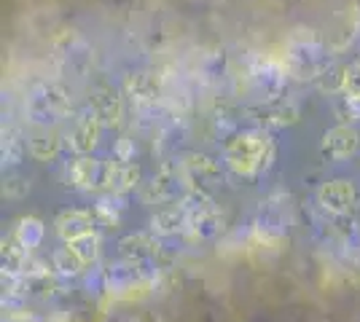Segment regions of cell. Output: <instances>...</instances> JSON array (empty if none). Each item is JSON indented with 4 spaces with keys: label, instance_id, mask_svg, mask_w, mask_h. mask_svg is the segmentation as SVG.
<instances>
[{
    "label": "cell",
    "instance_id": "1",
    "mask_svg": "<svg viewBox=\"0 0 360 322\" xmlns=\"http://www.w3.org/2000/svg\"><path fill=\"white\" fill-rule=\"evenodd\" d=\"M274 159V145L261 132H242L226 145V164L237 175H255L266 169Z\"/></svg>",
    "mask_w": 360,
    "mask_h": 322
},
{
    "label": "cell",
    "instance_id": "15",
    "mask_svg": "<svg viewBox=\"0 0 360 322\" xmlns=\"http://www.w3.org/2000/svg\"><path fill=\"white\" fill-rule=\"evenodd\" d=\"M156 223H167V231H175L180 226V217H178V213H165V215H156V217H153V226H156ZM159 231H165V226H162Z\"/></svg>",
    "mask_w": 360,
    "mask_h": 322
},
{
    "label": "cell",
    "instance_id": "13",
    "mask_svg": "<svg viewBox=\"0 0 360 322\" xmlns=\"http://www.w3.org/2000/svg\"><path fill=\"white\" fill-rule=\"evenodd\" d=\"M342 86H345L347 97H360V65H355L352 70H347Z\"/></svg>",
    "mask_w": 360,
    "mask_h": 322
},
{
    "label": "cell",
    "instance_id": "3",
    "mask_svg": "<svg viewBox=\"0 0 360 322\" xmlns=\"http://www.w3.org/2000/svg\"><path fill=\"white\" fill-rule=\"evenodd\" d=\"M358 145H360V137L355 129L336 126V129H330L328 135L323 137L320 151H323V156H328V159H347V156H352L358 151Z\"/></svg>",
    "mask_w": 360,
    "mask_h": 322
},
{
    "label": "cell",
    "instance_id": "14",
    "mask_svg": "<svg viewBox=\"0 0 360 322\" xmlns=\"http://www.w3.org/2000/svg\"><path fill=\"white\" fill-rule=\"evenodd\" d=\"M339 113L345 116V119H360V97H345V105L339 107Z\"/></svg>",
    "mask_w": 360,
    "mask_h": 322
},
{
    "label": "cell",
    "instance_id": "9",
    "mask_svg": "<svg viewBox=\"0 0 360 322\" xmlns=\"http://www.w3.org/2000/svg\"><path fill=\"white\" fill-rule=\"evenodd\" d=\"M54 263H57V269H60V271H65V274H75L78 269H84V266H86V263H84V258L75 253L73 245L62 247L60 253L54 255Z\"/></svg>",
    "mask_w": 360,
    "mask_h": 322
},
{
    "label": "cell",
    "instance_id": "4",
    "mask_svg": "<svg viewBox=\"0 0 360 322\" xmlns=\"http://www.w3.org/2000/svg\"><path fill=\"white\" fill-rule=\"evenodd\" d=\"M65 110V92L57 86H44L41 92L32 94V113L38 121H51Z\"/></svg>",
    "mask_w": 360,
    "mask_h": 322
},
{
    "label": "cell",
    "instance_id": "6",
    "mask_svg": "<svg viewBox=\"0 0 360 322\" xmlns=\"http://www.w3.org/2000/svg\"><path fill=\"white\" fill-rule=\"evenodd\" d=\"M57 231L62 234L65 242H75L81 236L91 234V220L86 213H78V210H70V213H62L60 220H57Z\"/></svg>",
    "mask_w": 360,
    "mask_h": 322
},
{
    "label": "cell",
    "instance_id": "11",
    "mask_svg": "<svg viewBox=\"0 0 360 322\" xmlns=\"http://www.w3.org/2000/svg\"><path fill=\"white\" fill-rule=\"evenodd\" d=\"M41 234H44V229H41L38 220H25V223L16 229V239L22 242V247H32L41 239Z\"/></svg>",
    "mask_w": 360,
    "mask_h": 322
},
{
    "label": "cell",
    "instance_id": "12",
    "mask_svg": "<svg viewBox=\"0 0 360 322\" xmlns=\"http://www.w3.org/2000/svg\"><path fill=\"white\" fill-rule=\"evenodd\" d=\"M68 245L75 247V253L84 258V263H91L94 258H97V239H94L91 234L81 236V239H75V242H68Z\"/></svg>",
    "mask_w": 360,
    "mask_h": 322
},
{
    "label": "cell",
    "instance_id": "10",
    "mask_svg": "<svg viewBox=\"0 0 360 322\" xmlns=\"http://www.w3.org/2000/svg\"><path fill=\"white\" fill-rule=\"evenodd\" d=\"M57 151H60V142H57L54 137H35L30 142V154L35 156V159H41V161L54 159Z\"/></svg>",
    "mask_w": 360,
    "mask_h": 322
},
{
    "label": "cell",
    "instance_id": "2",
    "mask_svg": "<svg viewBox=\"0 0 360 322\" xmlns=\"http://www.w3.org/2000/svg\"><path fill=\"white\" fill-rule=\"evenodd\" d=\"M317 199L328 213H349L355 207V201H358V191L349 180H330V183L320 188Z\"/></svg>",
    "mask_w": 360,
    "mask_h": 322
},
{
    "label": "cell",
    "instance_id": "7",
    "mask_svg": "<svg viewBox=\"0 0 360 322\" xmlns=\"http://www.w3.org/2000/svg\"><path fill=\"white\" fill-rule=\"evenodd\" d=\"M137 180V169L129 161H113L105 167V185L108 188H129Z\"/></svg>",
    "mask_w": 360,
    "mask_h": 322
},
{
    "label": "cell",
    "instance_id": "5",
    "mask_svg": "<svg viewBox=\"0 0 360 322\" xmlns=\"http://www.w3.org/2000/svg\"><path fill=\"white\" fill-rule=\"evenodd\" d=\"M97 137H100V123H97V116L94 113H86V116H81L78 123L73 126V148L78 154H89L91 148L97 145Z\"/></svg>",
    "mask_w": 360,
    "mask_h": 322
},
{
    "label": "cell",
    "instance_id": "8",
    "mask_svg": "<svg viewBox=\"0 0 360 322\" xmlns=\"http://www.w3.org/2000/svg\"><path fill=\"white\" fill-rule=\"evenodd\" d=\"M94 177H97V164L91 159H78L70 164V183L81 191H89L94 185Z\"/></svg>",
    "mask_w": 360,
    "mask_h": 322
}]
</instances>
